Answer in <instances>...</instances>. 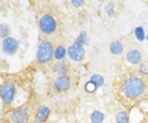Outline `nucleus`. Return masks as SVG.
I'll use <instances>...</instances> for the list:
<instances>
[{
  "mask_svg": "<svg viewBox=\"0 0 148 123\" xmlns=\"http://www.w3.org/2000/svg\"><path fill=\"white\" fill-rule=\"evenodd\" d=\"M16 93V88L12 82H7L0 87V97L3 100L5 104L10 105L15 98Z\"/></svg>",
  "mask_w": 148,
  "mask_h": 123,
  "instance_id": "4",
  "label": "nucleus"
},
{
  "mask_svg": "<svg viewBox=\"0 0 148 123\" xmlns=\"http://www.w3.org/2000/svg\"><path fill=\"white\" fill-rule=\"evenodd\" d=\"M104 119H105L104 113L100 112V111H98V109L93 111L92 113H91V115H90V121H91V123H103L104 122Z\"/></svg>",
  "mask_w": 148,
  "mask_h": 123,
  "instance_id": "13",
  "label": "nucleus"
},
{
  "mask_svg": "<svg viewBox=\"0 0 148 123\" xmlns=\"http://www.w3.org/2000/svg\"><path fill=\"white\" fill-rule=\"evenodd\" d=\"M115 121H116V123H130L128 112L127 111H120V112H117V114L115 116Z\"/></svg>",
  "mask_w": 148,
  "mask_h": 123,
  "instance_id": "14",
  "label": "nucleus"
},
{
  "mask_svg": "<svg viewBox=\"0 0 148 123\" xmlns=\"http://www.w3.org/2000/svg\"><path fill=\"white\" fill-rule=\"evenodd\" d=\"M72 5L74 7H80L83 5V1L82 0H72Z\"/></svg>",
  "mask_w": 148,
  "mask_h": 123,
  "instance_id": "22",
  "label": "nucleus"
},
{
  "mask_svg": "<svg viewBox=\"0 0 148 123\" xmlns=\"http://www.w3.org/2000/svg\"><path fill=\"white\" fill-rule=\"evenodd\" d=\"M134 36H136V39L138 40V41H144L145 39H146V33H145V30H144V27L143 26H137L136 29H134Z\"/></svg>",
  "mask_w": 148,
  "mask_h": 123,
  "instance_id": "16",
  "label": "nucleus"
},
{
  "mask_svg": "<svg viewBox=\"0 0 148 123\" xmlns=\"http://www.w3.org/2000/svg\"><path fill=\"white\" fill-rule=\"evenodd\" d=\"M90 81L93 82V83L97 86V88L103 87L104 83H105V80H104V78H103L100 74H93L92 76L90 78Z\"/></svg>",
  "mask_w": 148,
  "mask_h": 123,
  "instance_id": "17",
  "label": "nucleus"
},
{
  "mask_svg": "<svg viewBox=\"0 0 148 123\" xmlns=\"http://www.w3.org/2000/svg\"><path fill=\"white\" fill-rule=\"evenodd\" d=\"M66 54H67V50L65 49V47H64V46H58V47H57V48L55 49L54 58H56V59H57V62H59V60H63V59L65 58Z\"/></svg>",
  "mask_w": 148,
  "mask_h": 123,
  "instance_id": "15",
  "label": "nucleus"
},
{
  "mask_svg": "<svg viewBox=\"0 0 148 123\" xmlns=\"http://www.w3.org/2000/svg\"><path fill=\"white\" fill-rule=\"evenodd\" d=\"M29 119H30L29 111L24 107L13 111L10 114V121L13 123H27Z\"/></svg>",
  "mask_w": 148,
  "mask_h": 123,
  "instance_id": "7",
  "label": "nucleus"
},
{
  "mask_svg": "<svg viewBox=\"0 0 148 123\" xmlns=\"http://www.w3.org/2000/svg\"><path fill=\"white\" fill-rule=\"evenodd\" d=\"M39 27H40V31L42 33H45V34H53L57 30V21L50 14L42 15L40 17V19H39Z\"/></svg>",
  "mask_w": 148,
  "mask_h": 123,
  "instance_id": "3",
  "label": "nucleus"
},
{
  "mask_svg": "<svg viewBox=\"0 0 148 123\" xmlns=\"http://www.w3.org/2000/svg\"><path fill=\"white\" fill-rule=\"evenodd\" d=\"M124 50V47H123V43L119 40H115V41H112L111 45H110V52L113 55H121Z\"/></svg>",
  "mask_w": 148,
  "mask_h": 123,
  "instance_id": "12",
  "label": "nucleus"
},
{
  "mask_svg": "<svg viewBox=\"0 0 148 123\" xmlns=\"http://www.w3.org/2000/svg\"><path fill=\"white\" fill-rule=\"evenodd\" d=\"M50 108L48 107V106H40L39 107V109H38L37 112V115H36V121L38 123H43L46 122L47 120H48V118H49V115H50Z\"/></svg>",
  "mask_w": 148,
  "mask_h": 123,
  "instance_id": "10",
  "label": "nucleus"
},
{
  "mask_svg": "<svg viewBox=\"0 0 148 123\" xmlns=\"http://www.w3.org/2000/svg\"><path fill=\"white\" fill-rule=\"evenodd\" d=\"M54 88L58 92H64L67 91L71 88V78L67 75H62L57 76L54 81Z\"/></svg>",
  "mask_w": 148,
  "mask_h": 123,
  "instance_id": "8",
  "label": "nucleus"
},
{
  "mask_svg": "<svg viewBox=\"0 0 148 123\" xmlns=\"http://www.w3.org/2000/svg\"><path fill=\"white\" fill-rule=\"evenodd\" d=\"M146 40H147V41H148V34L146 35Z\"/></svg>",
  "mask_w": 148,
  "mask_h": 123,
  "instance_id": "24",
  "label": "nucleus"
},
{
  "mask_svg": "<svg viewBox=\"0 0 148 123\" xmlns=\"http://www.w3.org/2000/svg\"><path fill=\"white\" fill-rule=\"evenodd\" d=\"M84 55H86V52H84V48L80 45H76V43H73L67 49V56L74 60V62H81L84 59Z\"/></svg>",
  "mask_w": 148,
  "mask_h": 123,
  "instance_id": "5",
  "label": "nucleus"
},
{
  "mask_svg": "<svg viewBox=\"0 0 148 123\" xmlns=\"http://www.w3.org/2000/svg\"><path fill=\"white\" fill-rule=\"evenodd\" d=\"M54 54L55 49L54 46L50 41L48 40H42L39 43L37 52V60L40 64H47L49 62H51V59L54 58Z\"/></svg>",
  "mask_w": 148,
  "mask_h": 123,
  "instance_id": "2",
  "label": "nucleus"
},
{
  "mask_svg": "<svg viewBox=\"0 0 148 123\" xmlns=\"http://www.w3.org/2000/svg\"><path fill=\"white\" fill-rule=\"evenodd\" d=\"M139 72H140L141 74H147V73H148V71H147V69H146V66H145V64H140Z\"/></svg>",
  "mask_w": 148,
  "mask_h": 123,
  "instance_id": "23",
  "label": "nucleus"
},
{
  "mask_svg": "<svg viewBox=\"0 0 148 123\" xmlns=\"http://www.w3.org/2000/svg\"><path fill=\"white\" fill-rule=\"evenodd\" d=\"M9 32H10V29L7 24H0V36L1 38H3V39L8 38Z\"/></svg>",
  "mask_w": 148,
  "mask_h": 123,
  "instance_id": "19",
  "label": "nucleus"
},
{
  "mask_svg": "<svg viewBox=\"0 0 148 123\" xmlns=\"http://www.w3.org/2000/svg\"><path fill=\"white\" fill-rule=\"evenodd\" d=\"M125 57H127V60L132 65L141 64V60H143V55L140 53V50H138L136 48H132V49L128 50Z\"/></svg>",
  "mask_w": 148,
  "mask_h": 123,
  "instance_id": "9",
  "label": "nucleus"
},
{
  "mask_svg": "<svg viewBox=\"0 0 148 123\" xmlns=\"http://www.w3.org/2000/svg\"><path fill=\"white\" fill-rule=\"evenodd\" d=\"M84 89H86V91L87 92H89V93H92V92H95L96 90H97V86L93 83V82H91L90 80L86 83V86H84Z\"/></svg>",
  "mask_w": 148,
  "mask_h": 123,
  "instance_id": "20",
  "label": "nucleus"
},
{
  "mask_svg": "<svg viewBox=\"0 0 148 123\" xmlns=\"http://www.w3.org/2000/svg\"><path fill=\"white\" fill-rule=\"evenodd\" d=\"M18 41L13 36H8L2 40V50L7 55H15L18 50Z\"/></svg>",
  "mask_w": 148,
  "mask_h": 123,
  "instance_id": "6",
  "label": "nucleus"
},
{
  "mask_svg": "<svg viewBox=\"0 0 148 123\" xmlns=\"http://www.w3.org/2000/svg\"><path fill=\"white\" fill-rule=\"evenodd\" d=\"M104 13H105L107 16H110V17L113 15V13H114V3H113V2H108V3L105 6Z\"/></svg>",
  "mask_w": 148,
  "mask_h": 123,
  "instance_id": "21",
  "label": "nucleus"
},
{
  "mask_svg": "<svg viewBox=\"0 0 148 123\" xmlns=\"http://www.w3.org/2000/svg\"><path fill=\"white\" fill-rule=\"evenodd\" d=\"M87 42H88V35H87V32L81 31L80 34H79V36L75 39V43H76V45H80V46L83 47Z\"/></svg>",
  "mask_w": 148,
  "mask_h": 123,
  "instance_id": "18",
  "label": "nucleus"
},
{
  "mask_svg": "<svg viewBox=\"0 0 148 123\" xmlns=\"http://www.w3.org/2000/svg\"><path fill=\"white\" fill-rule=\"evenodd\" d=\"M146 90L145 81L139 76H130L123 85V93L131 100L140 98Z\"/></svg>",
  "mask_w": 148,
  "mask_h": 123,
  "instance_id": "1",
  "label": "nucleus"
},
{
  "mask_svg": "<svg viewBox=\"0 0 148 123\" xmlns=\"http://www.w3.org/2000/svg\"><path fill=\"white\" fill-rule=\"evenodd\" d=\"M53 71H54V73H56L58 76L66 75L67 72H69V65H67V63H65L64 60H59V62H57V63L54 64Z\"/></svg>",
  "mask_w": 148,
  "mask_h": 123,
  "instance_id": "11",
  "label": "nucleus"
}]
</instances>
